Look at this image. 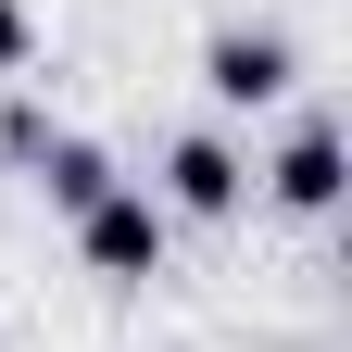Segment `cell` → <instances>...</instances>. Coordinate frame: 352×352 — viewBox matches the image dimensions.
Returning <instances> with one entry per match:
<instances>
[{
	"label": "cell",
	"instance_id": "obj_1",
	"mask_svg": "<svg viewBox=\"0 0 352 352\" xmlns=\"http://www.w3.org/2000/svg\"><path fill=\"white\" fill-rule=\"evenodd\" d=\"M151 252H164V214L151 201H126V189L88 201V264H101V277H151Z\"/></svg>",
	"mask_w": 352,
	"mask_h": 352
},
{
	"label": "cell",
	"instance_id": "obj_2",
	"mask_svg": "<svg viewBox=\"0 0 352 352\" xmlns=\"http://www.w3.org/2000/svg\"><path fill=\"white\" fill-rule=\"evenodd\" d=\"M214 101H277V88H289V51H277V38H214Z\"/></svg>",
	"mask_w": 352,
	"mask_h": 352
},
{
	"label": "cell",
	"instance_id": "obj_3",
	"mask_svg": "<svg viewBox=\"0 0 352 352\" xmlns=\"http://www.w3.org/2000/svg\"><path fill=\"white\" fill-rule=\"evenodd\" d=\"M277 201H302V214H327V201H340V139H327V126H302V139H289Z\"/></svg>",
	"mask_w": 352,
	"mask_h": 352
},
{
	"label": "cell",
	"instance_id": "obj_4",
	"mask_svg": "<svg viewBox=\"0 0 352 352\" xmlns=\"http://www.w3.org/2000/svg\"><path fill=\"white\" fill-rule=\"evenodd\" d=\"M176 201H189V214H227L239 201V164L214 151V139H189V151H176Z\"/></svg>",
	"mask_w": 352,
	"mask_h": 352
},
{
	"label": "cell",
	"instance_id": "obj_5",
	"mask_svg": "<svg viewBox=\"0 0 352 352\" xmlns=\"http://www.w3.org/2000/svg\"><path fill=\"white\" fill-rule=\"evenodd\" d=\"M51 189H63L76 214H88V201H101V189H113V164H101V151H88V139H63V151H51Z\"/></svg>",
	"mask_w": 352,
	"mask_h": 352
},
{
	"label": "cell",
	"instance_id": "obj_6",
	"mask_svg": "<svg viewBox=\"0 0 352 352\" xmlns=\"http://www.w3.org/2000/svg\"><path fill=\"white\" fill-rule=\"evenodd\" d=\"M13 63H25V13L0 0V76H13Z\"/></svg>",
	"mask_w": 352,
	"mask_h": 352
}]
</instances>
